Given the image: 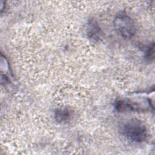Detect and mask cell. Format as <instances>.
Masks as SVG:
<instances>
[{
  "mask_svg": "<svg viewBox=\"0 0 155 155\" xmlns=\"http://www.w3.org/2000/svg\"><path fill=\"white\" fill-rule=\"evenodd\" d=\"M122 134L129 140L140 143L145 141L148 136L147 130L140 120L131 119L127 120L122 127Z\"/></svg>",
  "mask_w": 155,
  "mask_h": 155,
  "instance_id": "1",
  "label": "cell"
},
{
  "mask_svg": "<svg viewBox=\"0 0 155 155\" xmlns=\"http://www.w3.org/2000/svg\"><path fill=\"white\" fill-rule=\"evenodd\" d=\"M113 25L118 35L125 39L131 38L136 32L133 20L125 13L117 14L114 19Z\"/></svg>",
  "mask_w": 155,
  "mask_h": 155,
  "instance_id": "2",
  "label": "cell"
},
{
  "mask_svg": "<svg viewBox=\"0 0 155 155\" xmlns=\"http://www.w3.org/2000/svg\"><path fill=\"white\" fill-rule=\"evenodd\" d=\"M87 35L88 38L93 41H98L100 39L102 35L101 30L94 19L88 20L87 25Z\"/></svg>",
  "mask_w": 155,
  "mask_h": 155,
  "instance_id": "3",
  "label": "cell"
},
{
  "mask_svg": "<svg viewBox=\"0 0 155 155\" xmlns=\"http://www.w3.org/2000/svg\"><path fill=\"white\" fill-rule=\"evenodd\" d=\"M138 106L128 99H120L115 102L114 108L119 112L138 110Z\"/></svg>",
  "mask_w": 155,
  "mask_h": 155,
  "instance_id": "4",
  "label": "cell"
},
{
  "mask_svg": "<svg viewBox=\"0 0 155 155\" xmlns=\"http://www.w3.org/2000/svg\"><path fill=\"white\" fill-rule=\"evenodd\" d=\"M70 117V111L67 108H59L54 112L55 119L60 123L67 122L69 120Z\"/></svg>",
  "mask_w": 155,
  "mask_h": 155,
  "instance_id": "5",
  "label": "cell"
},
{
  "mask_svg": "<svg viewBox=\"0 0 155 155\" xmlns=\"http://www.w3.org/2000/svg\"><path fill=\"white\" fill-rule=\"evenodd\" d=\"M154 57V42L151 43L147 48L145 53V58L148 61H153Z\"/></svg>",
  "mask_w": 155,
  "mask_h": 155,
  "instance_id": "6",
  "label": "cell"
}]
</instances>
